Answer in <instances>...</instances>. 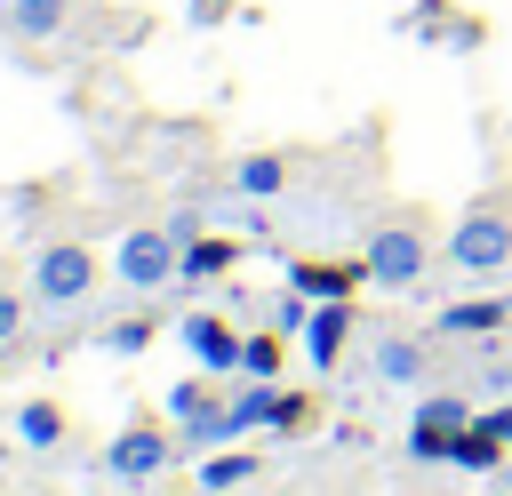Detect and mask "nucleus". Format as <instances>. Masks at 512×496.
I'll return each instance as SVG.
<instances>
[{
  "label": "nucleus",
  "instance_id": "obj_1",
  "mask_svg": "<svg viewBox=\"0 0 512 496\" xmlns=\"http://www.w3.org/2000/svg\"><path fill=\"white\" fill-rule=\"evenodd\" d=\"M88 296H96V256L80 240H48L32 256V304L40 312H80Z\"/></svg>",
  "mask_w": 512,
  "mask_h": 496
},
{
  "label": "nucleus",
  "instance_id": "obj_2",
  "mask_svg": "<svg viewBox=\"0 0 512 496\" xmlns=\"http://www.w3.org/2000/svg\"><path fill=\"white\" fill-rule=\"evenodd\" d=\"M512 264V208H496V200H480L456 232H448V272H472V280H488V272H504Z\"/></svg>",
  "mask_w": 512,
  "mask_h": 496
},
{
  "label": "nucleus",
  "instance_id": "obj_3",
  "mask_svg": "<svg viewBox=\"0 0 512 496\" xmlns=\"http://www.w3.org/2000/svg\"><path fill=\"white\" fill-rule=\"evenodd\" d=\"M112 272H120V288H136V296H152V288H168V280H184V240L176 232H128L120 240V256H112Z\"/></svg>",
  "mask_w": 512,
  "mask_h": 496
},
{
  "label": "nucleus",
  "instance_id": "obj_4",
  "mask_svg": "<svg viewBox=\"0 0 512 496\" xmlns=\"http://www.w3.org/2000/svg\"><path fill=\"white\" fill-rule=\"evenodd\" d=\"M360 264H368V280H384V288H416L424 264H432V240H424L416 224H376Z\"/></svg>",
  "mask_w": 512,
  "mask_h": 496
},
{
  "label": "nucleus",
  "instance_id": "obj_5",
  "mask_svg": "<svg viewBox=\"0 0 512 496\" xmlns=\"http://www.w3.org/2000/svg\"><path fill=\"white\" fill-rule=\"evenodd\" d=\"M464 424H472V400L464 392H424L416 416H408V456L416 464H448V448H456Z\"/></svg>",
  "mask_w": 512,
  "mask_h": 496
},
{
  "label": "nucleus",
  "instance_id": "obj_6",
  "mask_svg": "<svg viewBox=\"0 0 512 496\" xmlns=\"http://www.w3.org/2000/svg\"><path fill=\"white\" fill-rule=\"evenodd\" d=\"M168 424L184 432V448H224V440H232V432H224V392H216L208 376L168 384Z\"/></svg>",
  "mask_w": 512,
  "mask_h": 496
},
{
  "label": "nucleus",
  "instance_id": "obj_7",
  "mask_svg": "<svg viewBox=\"0 0 512 496\" xmlns=\"http://www.w3.org/2000/svg\"><path fill=\"white\" fill-rule=\"evenodd\" d=\"M176 440H184V432L128 424V432H112V440H104V472H112V480H160V472L176 464Z\"/></svg>",
  "mask_w": 512,
  "mask_h": 496
},
{
  "label": "nucleus",
  "instance_id": "obj_8",
  "mask_svg": "<svg viewBox=\"0 0 512 496\" xmlns=\"http://www.w3.org/2000/svg\"><path fill=\"white\" fill-rule=\"evenodd\" d=\"M296 424H304V400L280 392V384H248V392L224 400V432H232V440H240V432H296Z\"/></svg>",
  "mask_w": 512,
  "mask_h": 496
},
{
  "label": "nucleus",
  "instance_id": "obj_9",
  "mask_svg": "<svg viewBox=\"0 0 512 496\" xmlns=\"http://www.w3.org/2000/svg\"><path fill=\"white\" fill-rule=\"evenodd\" d=\"M176 336H184V352H192L208 376H240V344H248V336H232L216 312H184V328H176Z\"/></svg>",
  "mask_w": 512,
  "mask_h": 496
},
{
  "label": "nucleus",
  "instance_id": "obj_10",
  "mask_svg": "<svg viewBox=\"0 0 512 496\" xmlns=\"http://www.w3.org/2000/svg\"><path fill=\"white\" fill-rule=\"evenodd\" d=\"M344 336H352V296H328V304H312V320H304V360H312V368H336Z\"/></svg>",
  "mask_w": 512,
  "mask_h": 496
},
{
  "label": "nucleus",
  "instance_id": "obj_11",
  "mask_svg": "<svg viewBox=\"0 0 512 496\" xmlns=\"http://www.w3.org/2000/svg\"><path fill=\"white\" fill-rule=\"evenodd\" d=\"M432 376V352L416 344V336H384L376 344V384H392V392H416Z\"/></svg>",
  "mask_w": 512,
  "mask_h": 496
},
{
  "label": "nucleus",
  "instance_id": "obj_12",
  "mask_svg": "<svg viewBox=\"0 0 512 496\" xmlns=\"http://www.w3.org/2000/svg\"><path fill=\"white\" fill-rule=\"evenodd\" d=\"M504 320H512V296H464V304L440 312V336H488Z\"/></svg>",
  "mask_w": 512,
  "mask_h": 496
},
{
  "label": "nucleus",
  "instance_id": "obj_13",
  "mask_svg": "<svg viewBox=\"0 0 512 496\" xmlns=\"http://www.w3.org/2000/svg\"><path fill=\"white\" fill-rule=\"evenodd\" d=\"M64 16H72L64 0H8V8H0L8 40H56V32H64Z\"/></svg>",
  "mask_w": 512,
  "mask_h": 496
},
{
  "label": "nucleus",
  "instance_id": "obj_14",
  "mask_svg": "<svg viewBox=\"0 0 512 496\" xmlns=\"http://www.w3.org/2000/svg\"><path fill=\"white\" fill-rule=\"evenodd\" d=\"M232 192H240V200H280V192H288V160H280V152H248V160L232 168Z\"/></svg>",
  "mask_w": 512,
  "mask_h": 496
},
{
  "label": "nucleus",
  "instance_id": "obj_15",
  "mask_svg": "<svg viewBox=\"0 0 512 496\" xmlns=\"http://www.w3.org/2000/svg\"><path fill=\"white\" fill-rule=\"evenodd\" d=\"M360 272H368V264H360ZM360 272H352V264H296V272H288V288H304L312 304H328V296H352V280H360Z\"/></svg>",
  "mask_w": 512,
  "mask_h": 496
},
{
  "label": "nucleus",
  "instance_id": "obj_16",
  "mask_svg": "<svg viewBox=\"0 0 512 496\" xmlns=\"http://www.w3.org/2000/svg\"><path fill=\"white\" fill-rule=\"evenodd\" d=\"M16 440L24 448H64V408L56 400H24L16 408Z\"/></svg>",
  "mask_w": 512,
  "mask_h": 496
},
{
  "label": "nucleus",
  "instance_id": "obj_17",
  "mask_svg": "<svg viewBox=\"0 0 512 496\" xmlns=\"http://www.w3.org/2000/svg\"><path fill=\"white\" fill-rule=\"evenodd\" d=\"M240 376H248V384H280V328H256V336L240 344Z\"/></svg>",
  "mask_w": 512,
  "mask_h": 496
},
{
  "label": "nucleus",
  "instance_id": "obj_18",
  "mask_svg": "<svg viewBox=\"0 0 512 496\" xmlns=\"http://www.w3.org/2000/svg\"><path fill=\"white\" fill-rule=\"evenodd\" d=\"M448 464H456V472H496V464H504V440H488L480 424H464L456 448H448Z\"/></svg>",
  "mask_w": 512,
  "mask_h": 496
},
{
  "label": "nucleus",
  "instance_id": "obj_19",
  "mask_svg": "<svg viewBox=\"0 0 512 496\" xmlns=\"http://www.w3.org/2000/svg\"><path fill=\"white\" fill-rule=\"evenodd\" d=\"M240 480H256V448H232V456H208V464H200V488H208V496H224V488H240Z\"/></svg>",
  "mask_w": 512,
  "mask_h": 496
},
{
  "label": "nucleus",
  "instance_id": "obj_20",
  "mask_svg": "<svg viewBox=\"0 0 512 496\" xmlns=\"http://www.w3.org/2000/svg\"><path fill=\"white\" fill-rule=\"evenodd\" d=\"M232 256H240L232 240H200V232H192V240H184V280H216Z\"/></svg>",
  "mask_w": 512,
  "mask_h": 496
},
{
  "label": "nucleus",
  "instance_id": "obj_21",
  "mask_svg": "<svg viewBox=\"0 0 512 496\" xmlns=\"http://www.w3.org/2000/svg\"><path fill=\"white\" fill-rule=\"evenodd\" d=\"M24 328H32V288L16 296V288H0V352H16L24 344Z\"/></svg>",
  "mask_w": 512,
  "mask_h": 496
},
{
  "label": "nucleus",
  "instance_id": "obj_22",
  "mask_svg": "<svg viewBox=\"0 0 512 496\" xmlns=\"http://www.w3.org/2000/svg\"><path fill=\"white\" fill-rule=\"evenodd\" d=\"M304 320H312V296H304V288H288V296L272 304V328H280V336H304Z\"/></svg>",
  "mask_w": 512,
  "mask_h": 496
},
{
  "label": "nucleus",
  "instance_id": "obj_23",
  "mask_svg": "<svg viewBox=\"0 0 512 496\" xmlns=\"http://www.w3.org/2000/svg\"><path fill=\"white\" fill-rule=\"evenodd\" d=\"M144 344H152V320H120L112 328V352H144Z\"/></svg>",
  "mask_w": 512,
  "mask_h": 496
},
{
  "label": "nucleus",
  "instance_id": "obj_24",
  "mask_svg": "<svg viewBox=\"0 0 512 496\" xmlns=\"http://www.w3.org/2000/svg\"><path fill=\"white\" fill-rule=\"evenodd\" d=\"M472 424H480V432H488V440H504V448H512V400H504V408H480V416H472Z\"/></svg>",
  "mask_w": 512,
  "mask_h": 496
},
{
  "label": "nucleus",
  "instance_id": "obj_25",
  "mask_svg": "<svg viewBox=\"0 0 512 496\" xmlns=\"http://www.w3.org/2000/svg\"><path fill=\"white\" fill-rule=\"evenodd\" d=\"M0 368H8V360H0Z\"/></svg>",
  "mask_w": 512,
  "mask_h": 496
}]
</instances>
